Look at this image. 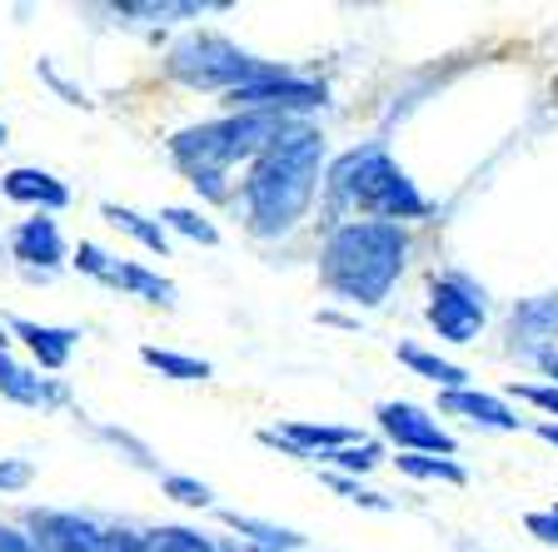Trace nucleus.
<instances>
[{
  "instance_id": "obj_1",
  "label": "nucleus",
  "mask_w": 558,
  "mask_h": 552,
  "mask_svg": "<svg viewBox=\"0 0 558 552\" xmlns=\"http://www.w3.org/2000/svg\"><path fill=\"white\" fill-rule=\"evenodd\" d=\"M319 164H325V135L310 125H290L284 135L255 160L244 180V219L250 234L279 240L304 219L319 189Z\"/></svg>"
},
{
  "instance_id": "obj_2",
  "label": "nucleus",
  "mask_w": 558,
  "mask_h": 552,
  "mask_svg": "<svg viewBox=\"0 0 558 552\" xmlns=\"http://www.w3.org/2000/svg\"><path fill=\"white\" fill-rule=\"evenodd\" d=\"M404 259H409V234L399 224H389V219H349V224H339L329 234L319 279H325L329 294L374 309L399 284Z\"/></svg>"
},
{
  "instance_id": "obj_3",
  "label": "nucleus",
  "mask_w": 558,
  "mask_h": 552,
  "mask_svg": "<svg viewBox=\"0 0 558 552\" xmlns=\"http://www.w3.org/2000/svg\"><path fill=\"white\" fill-rule=\"evenodd\" d=\"M290 130V120L279 115H259V110H240L230 120H209V125H190L170 139V160L180 164L190 184L205 199H230L225 170L240 160H255Z\"/></svg>"
},
{
  "instance_id": "obj_4",
  "label": "nucleus",
  "mask_w": 558,
  "mask_h": 552,
  "mask_svg": "<svg viewBox=\"0 0 558 552\" xmlns=\"http://www.w3.org/2000/svg\"><path fill=\"white\" fill-rule=\"evenodd\" d=\"M165 65H170V75L180 85H190V90H244V85L279 75V65L255 60L250 50L225 40V35H185V40L170 50Z\"/></svg>"
},
{
  "instance_id": "obj_5",
  "label": "nucleus",
  "mask_w": 558,
  "mask_h": 552,
  "mask_svg": "<svg viewBox=\"0 0 558 552\" xmlns=\"http://www.w3.org/2000/svg\"><path fill=\"white\" fill-rule=\"evenodd\" d=\"M484 319H488V299H484V289H478L474 279L459 274V269H449V274L434 279L429 323H434V334H439L444 344H474L478 329H484Z\"/></svg>"
},
{
  "instance_id": "obj_6",
  "label": "nucleus",
  "mask_w": 558,
  "mask_h": 552,
  "mask_svg": "<svg viewBox=\"0 0 558 552\" xmlns=\"http://www.w3.org/2000/svg\"><path fill=\"white\" fill-rule=\"evenodd\" d=\"M389 170H395V160L384 145H360V150L339 155L335 170H329V199L339 209H369L374 189L389 180Z\"/></svg>"
},
{
  "instance_id": "obj_7",
  "label": "nucleus",
  "mask_w": 558,
  "mask_h": 552,
  "mask_svg": "<svg viewBox=\"0 0 558 552\" xmlns=\"http://www.w3.org/2000/svg\"><path fill=\"white\" fill-rule=\"evenodd\" d=\"M379 428L395 438L404 453H429V458H453V438L439 428V418L418 403H404V398H389L379 403Z\"/></svg>"
},
{
  "instance_id": "obj_8",
  "label": "nucleus",
  "mask_w": 558,
  "mask_h": 552,
  "mask_svg": "<svg viewBox=\"0 0 558 552\" xmlns=\"http://www.w3.org/2000/svg\"><path fill=\"white\" fill-rule=\"evenodd\" d=\"M230 105L234 110H259V115H279L290 120L294 110H314V105H325V85L314 81H294V75H269V81H255L244 85V90H230Z\"/></svg>"
},
{
  "instance_id": "obj_9",
  "label": "nucleus",
  "mask_w": 558,
  "mask_h": 552,
  "mask_svg": "<svg viewBox=\"0 0 558 552\" xmlns=\"http://www.w3.org/2000/svg\"><path fill=\"white\" fill-rule=\"evenodd\" d=\"M40 552H110V532L81 513H31Z\"/></svg>"
},
{
  "instance_id": "obj_10",
  "label": "nucleus",
  "mask_w": 558,
  "mask_h": 552,
  "mask_svg": "<svg viewBox=\"0 0 558 552\" xmlns=\"http://www.w3.org/2000/svg\"><path fill=\"white\" fill-rule=\"evenodd\" d=\"M509 334L519 348H529V354H544V348L558 344V294H538V299H523L513 304L509 314Z\"/></svg>"
},
{
  "instance_id": "obj_11",
  "label": "nucleus",
  "mask_w": 558,
  "mask_h": 552,
  "mask_svg": "<svg viewBox=\"0 0 558 552\" xmlns=\"http://www.w3.org/2000/svg\"><path fill=\"white\" fill-rule=\"evenodd\" d=\"M444 414L453 418H469V424L478 428H494V433H519V418H513V408L504 398H494V393H474V389H453L439 398Z\"/></svg>"
},
{
  "instance_id": "obj_12",
  "label": "nucleus",
  "mask_w": 558,
  "mask_h": 552,
  "mask_svg": "<svg viewBox=\"0 0 558 552\" xmlns=\"http://www.w3.org/2000/svg\"><path fill=\"white\" fill-rule=\"evenodd\" d=\"M0 398L21 403V408H56V403H65V389L40 379V373H31V368L15 364L11 354H0Z\"/></svg>"
},
{
  "instance_id": "obj_13",
  "label": "nucleus",
  "mask_w": 558,
  "mask_h": 552,
  "mask_svg": "<svg viewBox=\"0 0 558 552\" xmlns=\"http://www.w3.org/2000/svg\"><path fill=\"white\" fill-rule=\"evenodd\" d=\"M11 334L15 339H25V348L35 354V364L40 368H65L70 364V354H75V329H56V323H35V319H11Z\"/></svg>"
},
{
  "instance_id": "obj_14",
  "label": "nucleus",
  "mask_w": 558,
  "mask_h": 552,
  "mask_svg": "<svg viewBox=\"0 0 558 552\" xmlns=\"http://www.w3.org/2000/svg\"><path fill=\"white\" fill-rule=\"evenodd\" d=\"M11 249L21 265H40V269H56L60 259H65V240H60V224L46 214L25 219L21 230L11 234Z\"/></svg>"
},
{
  "instance_id": "obj_15",
  "label": "nucleus",
  "mask_w": 558,
  "mask_h": 552,
  "mask_svg": "<svg viewBox=\"0 0 558 552\" xmlns=\"http://www.w3.org/2000/svg\"><path fill=\"white\" fill-rule=\"evenodd\" d=\"M0 189H5V199H15V205H40V209H65L70 205V189L46 170H11L5 180H0Z\"/></svg>"
},
{
  "instance_id": "obj_16",
  "label": "nucleus",
  "mask_w": 558,
  "mask_h": 552,
  "mask_svg": "<svg viewBox=\"0 0 558 552\" xmlns=\"http://www.w3.org/2000/svg\"><path fill=\"white\" fill-rule=\"evenodd\" d=\"M399 364H409L418 373V379H429V383H439L444 393H453V389H464V368L459 364H449V358H439V354H429V348H414V344H399Z\"/></svg>"
},
{
  "instance_id": "obj_17",
  "label": "nucleus",
  "mask_w": 558,
  "mask_h": 552,
  "mask_svg": "<svg viewBox=\"0 0 558 552\" xmlns=\"http://www.w3.org/2000/svg\"><path fill=\"white\" fill-rule=\"evenodd\" d=\"M105 219L116 224L120 234H130V240H140L150 254H170V234H165V224L160 219H145V214H135V209H120V205H105Z\"/></svg>"
},
{
  "instance_id": "obj_18",
  "label": "nucleus",
  "mask_w": 558,
  "mask_h": 552,
  "mask_svg": "<svg viewBox=\"0 0 558 552\" xmlns=\"http://www.w3.org/2000/svg\"><path fill=\"white\" fill-rule=\"evenodd\" d=\"M110 289H125V294H140V299L165 304V309L174 304V284H170V279L150 274V269H140V265H125V259L116 265V279H110Z\"/></svg>"
},
{
  "instance_id": "obj_19",
  "label": "nucleus",
  "mask_w": 558,
  "mask_h": 552,
  "mask_svg": "<svg viewBox=\"0 0 558 552\" xmlns=\"http://www.w3.org/2000/svg\"><path fill=\"white\" fill-rule=\"evenodd\" d=\"M225 523H230L234 532H244V538L255 542L259 552H290V548H300V532L294 528H275V523H265V518H244V513H225Z\"/></svg>"
},
{
  "instance_id": "obj_20",
  "label": "nucleus",
  "mask_w": 558,
  "mask_h": 552,
  "mask_svg": "<svg viewBox=\"0 0 558 552\" xmlns=\"http://www.w3.org/2000/svg\"><path fill=\"white\" fill-rule=\"evenodd\" d=\"M399 473L409 478H424V483H469V473L453 458H429V453H399Z\"/></svg>"
},
{
  "instance_id": "obj_21",
  "label": "nucleus",
  "mask_w": 558,
  "mask_h": 552,
  "mask_svg": "<svg viewBox=\"0 0 558 552\" xmlns=\"http://www.w3.org/2000/svg\"><path fill=\"white\" fill-rule=\"evenodd\" d=\"M145 364L160 368L165 379H180V383H205L209 379V364L205 358H190V354H174V348H145Z\"/></svg>"
},
{
  "instance_id": "obj_22",
  "label": "nucleus",
  "mask_w": 558,
  "mask_h": 552,
  "mask_svg": "<svg viewBox=\"0 0 558 552\" xmlns=\"http://www.w3.org/2000/svg\"><path fill=\"white\" fill-rule=\"evenodd\" d=\"M160 219H165V230L185 234V240H195V244H220V230H215L205 214H195V209H165Z\"/></svg>"
},
{
  "instance_id": "obj_23",
  "label": "nucleus",
  "mask_w": 558,
  "mask_h": 552,
  "mask_svg": "<svg viewBox=\"0 0 558 552\" xmlns=\"http://www.w3.org/2000/svg\"><path fill=\"white\" fill-rule=\"evenodd\" d=\"M325 458L335 463V468H344V473H369V468H379V463H384V449L364 438V443H349V449H335V453H325Z\"/></svg>"
},
{
  "instance_id": "obj_24",
  "label": "nucleus",
  "mask_w": 558,
  "mask_h": 552,
  "mask_svg": "<svg viewBox=\"0 0 558 552\" xmlns=\"http://www.w3.org/2000/svg\"><path fill=\"white\" fill-rule=\"evenodd\" d=\"M116 254H105L100 244H81V249H75V269H81V274H90V279H100V284H110V279H116Z\"/></svg>"
},
{
  "instance_id": "obj_25",
  "label": "nucleus",
  "mask_w": 558,
  "mask_h": 552,
  "mask_svg": "<svg viewBox=\"0 0 558 552\" xmlns=\"http://www.w3.org/2000/svg\"><path fill=\"white\" fill-rule=\"evenodd\" d=\"M165 498H174V503H185V507H209V488L195 483V478H180V473L165 478Z\"/></svg>"
},
{
  "instance_id": "obj_26",
  "label": "nucleus",
  "mask_w": 558,
  "mask_h": 552,
  "mask_svg": "<svg viewBox=\"0 0 558 552\" xmlns=\"http://www.w3.org/2000/svg\"><path fill=\"white\" fill-rule=\"evenodd\" d=\"M35 468L25 458H0V493H21V488H31Z\"/></svg>"
},
{
  "instance_id": "obj_27",
  "label": "nucleus",
  "mask_w": 558,
  "mask_h": 552,
  "mask_svg": "<svg viewBox=\"0 0 558 552\" xmlns=\"http://www.w3.org/2000/svg\"><path fill=\"white\" fill-rule=\"evenodd\" d=\"M335 488L339 493H349V503H360V507H374V513H389V498L384 493H369V488H360V483H349V478H335Z\"/></svg>"
},
{
  "instance_id": "obj_28",
  "label": "nucleus",
  "mask_w": 558,
  "mask_h": 552,
  "mask_svg": "<svg viewBox=\"0 0 558 552\" xmlns=\"http://www.w3.org/2000/svg\"><path fill=\"white\" fill-rule=\"evenodd\" d=\"M523 528L534 532L538 542H548V548H558V507H548V513H529V518H523Z\"/></svg>"
},
{
  "instance_id": "obj_29",
  "label": "nucleus",
  "mask_w": 558,
  "mask_h": 552,
  "mask_svg": "<svg viewBox=\"0 0 558 552\" xmlns=\"http://www.w3.org/2000/svg\"><path fill=\"white\" fill-rule=\"evenodd\" d=\"M519 398H529V403H534V408H544L548 418H558V383H554V389H538V383H523V389H519Z\"/></svg>"
},
{
  "instance_id": "obj_30",
  "label": "nucleus",
  "mask_w": 558,
  "mask_h": 552,
  "mask_svg": "<svg viewBox=\"0 0 558 552\" xmlns=\"http://www.w3.org/2000/svg\"><path fill=\"white\" fill-rule=\"evenodd\" d=\"M209 5H195V0H190V5H125V15H155V21H160V15H205Z\"/></svg>"
},
{
  "instance_id": "obj_31",
  "label": "nucleus",
  "mask_w": 558,
  "mask_h": 552,
  "mask_svg": "<svg viewBox=\"0 0 558 552\" xmlns=\"http://www.w3.org/2000/svg\"><path fill=\"white\" fill-rule=\"evenodd\" d=\"M0 552H40V542L25 538L21 528H5V523H0Z\"/></svg>"
},
{
  "instance_id": "obj_32",
  "label": "nucleus",
  "mask_w": 558,
  "mask_h": 552,
  "mask_svg": "<svg viewBox=\"0 0 558 552\" xmlns=\"http://www.w3.org/2000/svg\"><path fill=\"white\" fill-rule=\"evenodd\" d=\"M538 368H544V373H554V379H558V344L538 354Z\"/></svg>"
},
{
  "instance_id": "obj_33",
  "label": "nucleus",
  "mask_w": 558,
  "mask_h": 552,
  "mask_svg": "<svg viewBox=\"0 0 558 552\" xmlns=\"http://www.w3.org/2000/svg\"><path fill=\"white\" fill-rule=\"evenodd\" d=\"M538 438H548V443L558 449V424H544V428H538Z\"/></svg>"
},
{
  "instance_id": "obj_34",
  "label": "nucleus",
  "mask_w": 558,
  "mask_h": 552,
  "mask_svg": "<svg viewBox=\"0 0 558 552\" xmlns=\"http://www.w3.org/2000/svg\"><path fill=\"white\" fill-rule=\"evenodd\" d=\"M0 354H5V329H0Z\"/></svg>"
},
{
  "instance_id": "obj_35",
  "label": "nucleus",
  "mask_w": 558,
  "mask_h": 552,
  "mask_svg": "<svg viewBox=\"0 0 558 552\" xmlns=\"http://www.w3.org/2000/svg\"><path fill=\"white\" fill-rule=\"evenodd\" d=\"M0 145H5V125H0Z\"/></svg>"
},
{
  "instance_id": "obj_36",
  "label": "nucleus",
  "mask_w": 558,
  "mask_h": 552,
  "mask_svg": "<svg viewBox=\"0 0 558 552\" xmlns=\"http://www.w3.org/2000/svg\"><path fill=\"white\" fill-rule=\"evenodd\" d=\"M554 507H558V503H554Z\"/></svg>"
}]
</instances>
